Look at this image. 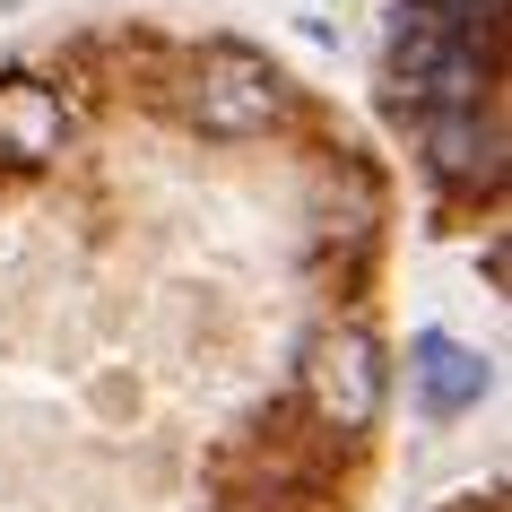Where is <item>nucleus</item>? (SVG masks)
<instances>
[{
    "label": "nucleus",
    "instance_id": "nucleus-1",
    "mask_svg": "<svg viewBox=\"0 0 512 512\" xmlns=\"http://www.w3.org/2000/svg\"><path fill=\"white\" fill-rule=\"evenodd\" d=\"M287 113H296V87H287V70L270 53H252V44H209V53L191 61V79H183V122L200 139H261Z\"/></svg>",
    "mask_w": 512,
    "mask_h": 512
},
{
    "label": "nucleus",
    "instance_id": "nucleus-2",
    "mask_svg": "<svg viewBox=\"0 0 512 512\" xmlns=\"http://www.w3.org/2000/svg\"><path fill=\"white\" fill-rule=\"evenodd\" d=\"M382 391H391V365H382V339L365 322H330L304 348V408L330 434H374Z\"/></svg>",
    "mask_w": 512,
    "mask_h": 512
},
{
    "label": "nucleus",
    "instance_id": "nucleus-3",
    "mask_svg": "<svg viewBox=\"0 0 512 512\" xmlns=\"http://www.w3.org/2000/svg\"><path fill=\"white\" fill-rule=\"evenodd\" d=\"M408 391H417L426 417H469V408L495 391V365H486L478 348L443 339V330H417V339H408Z\"/></svg>",
    "mask_w": 512,
    "mask_h": 512
},
{
    "label": "nucleus",
    "instance_id": "nucleus-4",
    "mask_svg": "<svg viewBox=\"0 0 512 512\" xmlns=\"http://www.w3.org/2000/svg\"><path fill=\"white\" fill-rule=\"evenodd\" d=\"M61 139H70V105H61V87H44V79H0V165H9V174L53 165Z\"/></svg>",
    "mask_w": 512,
    "mask_h": 512
},
{
    "label": "nucleus",
    "instance_id": "nucleus-5",
    "mask_svg": "<svg viewBox=\"0 0 512 512\" xmlns=\"http://www.w3.org/2000/svg\"><path fill=\"white\" fill-rule=\"evenodd\" d=\"M426 157L443 183H504V131L478 105H426Z\"/></svg>",
    "mask_w": 512,
    "mask_h": 512
}]
</instances>
